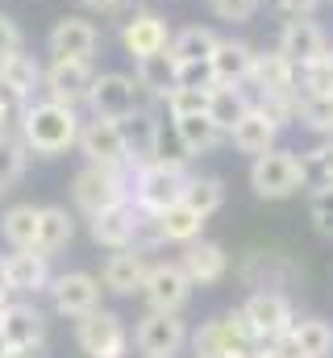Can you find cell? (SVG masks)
Segmentation results:
<instances>
[{"label": "cell", "instance_id": "7a4b0ae2", "mask_svg": "<svg viewBox=\"0 0 333 358\" xmlns=\"http://www.w3.org/2000/svg\"><path fill=\"white\" fill-rule=\"evenodd\" d=\"M262 342H258V334L250 329L246 313L238 308V313H225V317H217V321H204L200 329H196V338H192V350L196 358H254Z\"/></svg>", "mask_w": 333, "mask_h": 358}, {"label": "cell", "instance_id": "5bb4252c", "mask_svg": "<svg viewBox=\"0 0 333 358\" xmlns=\"http://www.w3.org/2000/svg\"><path fill=\"white\" fill-rule=\"evenodd\" d=\"M121 138H125V167H146L159 159V142H163V121L142 104L138 113H129L121 121Z\"/></svg>", "mask_w": 333, "mask_h": 358}, {"label": "cell", "instance_id": "d590c367", "mask_svg": "<svg viewBox=\"0 0 333 358\" xmlns=\"http://www.w3.org/2000/svg\"><path fill=\"white\" fill-rule=\"evenodd\" d=\"M296 121L321 138H333V96H296Z\"/></svg>", "mask_w": 333, "mask_h": 358}, {"label": "cell", "instance_id": "52a82bcc", "mask_svg": "<svg viewBox=\"0 0 333 358\" xmlns=\"http://www.w3.org/2000/svg\"><path fill=\"white\" fill-rule=\"evenodd\" d=\"M96 80L92 59H50L42 63V96L63 100V104H87V92Z\"/></svg>", "mask_w": 333, "mask_h": 358}, {"label": "cell", "instance_id": "4fadbf2b", "mask_svg": "<svg viewBox=\"0 0 333 358\" xmlns=\"http://www.w3.org/2000/svg\"><path fill=\"white\" fill-rule=\"evenodd\" d=\"M242 313H246L250 329L258 334V342H279L288 329H292V304H288V296L283 292H254L246 304H242Z\"/></svg>", "mask_w": 333, "mask_h": 358}, {"label": "cell", "instance_id": "d6a6232c", "mask_svg": "<svg viewBox=\"0 0 333 358\" xmlns=\"http://www.w3.org/2000/svg\"><path fill=\"white\" fill-rule=\"evenodd\" d=\"M0 80L17 92V96L38 100V92H42V63H38L34 55L17 50V55H8V59L0 63Z\"/></svg>", "mask_w": 333, "mask_h": 358}, {"label": "cell", "instance_id": "1f68e13d", "mask_svg": "<svg viewBox=\"0 0 333 358\" xmlns=\"http://www.w3.org/2000/svg\"><path fill=\"white\" fill-rule=\"evenodd\" d=\"M204 221H208V217H200V213H196V208H187L183 200H179V204H171V208H163V213H155L159 238H163V242H183V246L200 238Z\"/></svg>", "mask_w": 333, "mask_h": 358}, {"label": "cell", "instance_id": "d6986e66", "mask_svg": "<svg viewBox=\"0 0 333 358\" xmlns=\"http://www.w3.org/2000/svg\"><path fill=\"white\" fill-rule=\"evenodd\" d=\"M296 80H300V67L279 55V50H254V67H250V80L254 96H296Z\"/></svg>", "mask_w": 333, "mask_h": 358}, {"label": "cell", "instance_id": "ab89813d", "mask_svg": "<svg viewBox=\"0 0 333 358\" xmlns=\"http://www.w3.org/2000/svg\"><path fill=\"white\" fill-rule=\"evenodd\" d=\"M309 217H313V225H317L321 238H333V183L313 187V196H309Z\"/></svg>", "mask_w": 333, "mask_h": 358}, {"label": "cell", "instance_id": "8fae6325", "mask_svg": "<svg viewBox=\"0 0 333 358\" xmlns=\"http://www.w3.org/2000/svg\"><path fill=\"white\" fill-rule=\"evenodd\" d=\"M0 279L17 296H38V292L50 287V259L34 246L29 250H8L0 259Z\"/></svg>", "mask_w": 333, "mask_h": 358}, {"label": "cell", "instance_id": "4316f807", "mask_svg": "<svg viewBox=\"0 0 333 358\" xmlns=\"http://www.w3.org/2000/svg\"><path fill=\"white\" fill-rule=\"evenodd\" d=\"M175 76H179V59L171 50H155V55L134 59V80L142 84L146 96H155V100H166L175 92Z\"/></svg>", "mask_w": 333, "mask_h": 358}, {"label": "cell", "instance_id": "f546056e", "mask_svg": "<svg viewBox=\"0 0 333 358\" xmlns=\"http://www.w3.org/2000/svg\"><path fill=\"white\" fill-rule=\"evenodd\" d=\"M250 108H254V96L246 92V84H217V88L208 92V117L225 134L246 117Z\"/></svg>", "mask_w": 333, "mask_h": 358}, {"label": "cell", "instance_id": "5b68a950", "mask_svg": "<svg viewBox=\"0 0 333 358\" xmlns=\"http://www.w3.org/2000/svg\"><path fill=\"white\" fill-rule=\"evenodd\" d=\"M142 84L125 71H96L92 92H87V108L92 117H104V121H125L129 113L142 108Z\"/></svg>", "mask_w": 333, "mask_h": 358}, {"label": "cell", "instance_id": "484cf974", "mask_svg": "<svg viewBox=\"0 0 333 358\" xmlns=\"http://www.w3.org/2000/svg\"><path fill=\"white\" fill-rule=\"evenodd\" d=\"M171 129L183 146L187 159H200V155H213L221 142H225V129L213 125L208 113H192V117H171Z\"/></svg>", "mask_w": 333, "mask_h": 358}, {"label": "cell", "instance_id": "d4e9b609", "mask_svg": "<svg viewBox=\"0 0 333 358\" xmlns=\"http://www.w3.org/2000/svg\"><path fill=\"white\" fill-rule=\"evenodd\" d=\"M179 267H183V275H187L192 283L208 287V283L225 279V271H229V255H225L217 242H204V238H196V242H187V250H183Z\"/></svg>", "mask_w": 333, "mask_h": 358}, {"label": "cell", "instance_id": "e575fe53", "mask_svg": "<svg viewBox=\"0 0 333 358\" xmlns=\"http://www.w3.org/2000/svg\"><path fill=\"white\" fill-rule=\"evenodd\" d=\"M183 204L196 208L200 217H213L221 204H225V187L217 176H187V187H183Z\"/></svg>", "mask_w": 333, "mask_h": 358}, {"label": "cell", "instance_id": "f1b7e54d", "mask_svg": "<svg viewBox=\"0 0 333 358\" xmlns=\"http://www.w3.org/2000/svg\"><path fill=\"white\" fill-rule=\"evenodd\" d=\"M71 238H76V217L63 204H46L38 213V242H34V250H42L46 259H55L59 250L71 246Z\"/></svg>", "mask_w": 333, "mask_h": 358}, {"label": "cell", "instance_id": "8d00e7d4", "mask_svg": "<svg viewBox=\"0 0 333 358\" xmlns=\"http://www.w3.org/2000/svg\"><path fill=\"white\" fill-rule=\"evenodd\" d=\"M25 163H29V150L17 134H0V192H8L17 179L25 176Z\"/></svg>", "mask_w": 333, "mask_h": 358}, {"label": "cell", "instance_id": "6da1fadb", "mask_svg": "<svg viewBox=\"0 0 333 358\" xmlns=\"http://www.w3.org/2000/svg\"><path fill=\"white\" fill-rule=\"evenodd\" d=\"M80 108L76 104H63V100H50V96H38L25 104V113L17 117V138L25 142L29 155L38 159H59L76 146L80 138Z\"/></svg>", "mask_w": 333, "mask_h": 358}, {"label": "cell", "instance_id": "44dd1931", "mask_svg": "<svg viewBox=\"0 0 333 358\" xmlns=\"http://www.w3.org/2000/svg\"><path fill=\"white\" fill-rule=\"evenodd\" d=\"M325 29L313 21V17H288L283 21V29H279V42H275V50L279 55H288L296 67H309V63H317L321 55H325Z\"/></svg>", "mask_w": 333, "mask_h": 358}, {"label": "cell", "instance_id": "cb8c5ba5", "mask_svg": "<svg viewBox=\"0 0 333 358\" xmlns=\"http://www.w3.org/2000/svg\"><path fill=\"white\" fill-rule=\"evenodd\" d=\"M225 138L234 142V150H238V155H250V159H254V155H267V150L279 142V125H275L258 104H254V108H250V113L234 125V129H229V134H225Z\"/></svg>", "mask_w": 333, "mask_h": 358}, {"label": "cell", "instance_id": "f907efd6", "mask_svg": "<svg viewBox=\"0 0 333 358\" xmlns=\"http://www.w3.org/2000/svg\"><path fill=\"white\" fill-rule=\"evenodd\" d=\"M4 129H8V121H4V117H0V134H4Z\"/></svg>", "mask_w": 333, "mask_h": 358}, {"label": "cell", "instance_id": "f35d334b", "mask_svg": "<svg viewBox=\"0 0 333 358\" xmlns=\"http://www.w3.org/2000/svg\"><path fill=\"white\" fill-rule=\"evenodd\" d=\"M166 117H192V113H208V92L204 88H175L163 100Z\"/></svg>", "mask_w": 333, "mask_h": 358}, {"label": "cell", "instance_id": "7c38bea8", "mask_svg": "<svg viewBox=\"0 0 333 358\" xmlns=\"http://www.w3.org/2000/svg\"><path fill=\"white\" fill-rule=\"evenodd\" d=\"M134 342H138V350L146 358H171V355H179V346L187 342V329H183L179 313H159V308H150V313L138 321Z\"/></svg>", "mask_w": 333, "mask_h": 358}, {"label": "cell", "instance_id": "9a60e30c", "mask_svg": "<svg viewBox=\"0 0 333 358\" xmlns=\"http://www.w3.org/2000/svg\"><path fill=\"white\" fill-rule=\"evenodd\" d=\"M76 146H80V155L87 159V163H100V167H125V138H121V121H104V117L83 121Z\"/></svg>", "mask_w": 333, "mask_h": 358}, {"label": "cell", "instance_id": "681fc988", "mask_svg": "<svg viewBox=\"0 0 333 358\" xmlns=\"http://www.w3.org/2000/svg\"><path fill=\"white\" fill-rule=\"evenodd\" d=\"M321 59H325V67L333 71V46H325V55H321Z\"/></svg>", "mask_w": 333, "mask_h": 358}, {"label": "cell", "instance_id": "f6af8a7d", "mask_svg": "<svg viewBox=\"0 0 333 358\" xmlns=\"http://www.w3.org/2000/svg\"><path fill=\"white\" fill-rule=\"evenodd\" d=\"M317 4H321V0H275V8L288 13V17H313Z\"/></svg>", "mask_w": 333, "mask_h": 358}, {"label": "cell", "instance_id": "b9f144b4", "mask_svg": "<svg viewBox=\"0 0 333 358\" xmlns=\"http://www.w3.org/2000/svg\"><path fill=\"white\" fill-rule=\"evenodd\" d=\"M208 8H213V17H221L229 25H242L262 8V0H208Z\"/></svg>", "mask_w": 333, "mask_h": 358}, {"label": "cell", "instance_id": "836d02e7", "mask_svg": "<svg viewBox=\"0 0 333 358\" xmlns=\"http://www.w3.org/2000/svg\"><path fill=\"white\" fill-rule=\"evenodd\" d=\"M217 29H208V25H183V29H175L171 34V55L179 59V63H196V59H208L213 50H217Z\"/></svg>", "mask_w": 333, "mask_h": 358}, {"label": "cell", "instance_id": "bcb514c9", "mask_svg": "<svg viewBox=\"0 0 333 358\" xmlns=\"http://www.w3.org/2000/svg\"><path fill=\"white\" fill-rule=\"evenodd\" d=\"M83 8H92V13H117L125 0H80Z\"/></svg>", "mask_w": 333, "mask_h": 358}, {"label": "cell", "instance_id": "ac0fdd59", "mask_svg": "<svg viewBox=\"0 0 333 358\" xmlns=\"http://www.w3.org/2000/svg\"><path fill=\"white\" fill-rule=\"evenodd\" d=\"M42 338H46L42 313L25 300H8V308L0 313V346L4 350H38Z\"/></svg>", "mask_w": 333, "mask_h": 358}, {"label": "cell", "instance_id": "7bdbcfd3", "mask_svg": "<svg viewBox=\"0 0 333 358\" xmlns=\"http://www.w3.org/2000/svg\"><path fill=\"white\" fill-rule=\"evenodd\" d=\"M17 50H25V46H21V29H17V21H13L8 13H0V63H4L8 55H17Z\"/></svg>", "mask_w": 333, "mask_h": 358}, {"label": "cell", "instance_id": "60d3db41", "mask_svg": "<svg viewBox=\"0 0 333 358\" xmlns=\"http://www.w3.org/2000/svg\"><path fill=\"white\" fill-rule=\"evenodd\" d=\"M175 88H217V76H213V63L208 59H196V63H179V76H175Z\"/></svg>", "mask_w": 333, "mask_h": 358}, {"label": "cell", "instance_id": "ee69618b", "mask_svg": "<svg viewBox=\"0 0 333 358\" xmlns=\"http://www.w3.org/2000/svg\"><path fill=\"white\" fill-rule=\"evenodd\" d=\"M25 104H29L25 96H17V92H13L8 84H4V80H0V117H4L8 125H13V121H17V117L25 113Z\"/></svg>", "mask_w": 333, "mask_h": 358}, {"label": "cell", "instance_id": "2e32d148", "mask_svg": "<svg viewBox=\"0 0 333 358\" xmlns=\"http://www.w3.org/2000/svg\"><path fill=\"white\" fill-rule=\"evenodd\" d=\"M142 296L159 313H179L187 304V296H192V279L183 275L179 263H155L142 279Z\"/></svg>", "mask_w": 333, "mask_h": 358}, {"label": "cell", "instance_id": "30bf717a", "mask_svg": "<svg viewBox=\"0 0 333 358\" xmlns=\"http://www.w3.org/2000/svg\"><path fill=\"white\" fill-rule=\"evenodd\" d=\"M100 50V25L87 17H59L46 34V55L50 59H92Z\"/></svg>", "mask_w": 333, "mask_h": 358}, {"label": "cell", "instance_id": "e0dca14e", "mask_svg": "<svg viewBox=\"0 0 333 358\" xmlns=\"http://www.w3.org/2000/svg\"><path fill=\"white\" fill-rule=\"evenodd\" d=\"M121 46H125L129 59L166 50V46H171V25H166V17L150 13V8H134V13L121 21Z\"/></svg>", "mask_w": 333, "mask_h": 358}, {"label": "cell", "instance_id": "3957f363", "mask_svg": "<svg viewBox=\"0 0 333 358\" xmlns=\"http://www.w3.org/2000/svg\"><path fill=\"white\" fill-rule=\"evenodd\" d=\"M250 187L262 200H288V196H296L304 187L300 155L283 150V146H271L267 155H254V163H250Z\"/></svg>", "mask_w": 333, "mask_h": 358}, {"label": "cell", "instance_id": "7402d4cb", "mask_svg": "<svg viewBox=\"0 0 333 358\" xmlns=\"http://www.w3.org/2000/svg\"><path fill=\"white\" fill-rule=\"evenodd\" d=\"M279 346L292 358H330L333 355V325L321 317L292 321V329L279 338Z\"/></svg>", "mask_w": 333, "mask_h": 358}, {"label": "cell", "instance_id": "7dc6e473", "mask_svg": "<svg viewBox=\"0 0 333 358\" xmlns=\"http://www.w3.org/2000/svg\"><path fill=\"white\" fill-rule=\"evenodd\" d=\"M254 358H292V355H288V350H283V346L275 342L271 350H254Z\"/></svg>", "mask_w": 333, "mask_h": 358}, {"label": "cell", "instance_id": "9c48e42d", "mask_svg": "<svg viewBox=\"0 0 333 358\" xmlns=\"http://www.w3.org/2000/svg\"><path fill=\"white\" fill-rule=\"evenodd\" d=\"M76 338H80V350L87 358H125V350H129L125 325H121V317L108 313V308H92L87 317H80Z\"/></svg>", "mask_w": 333, "mask_h": 358}, {"label": "cell", "instance_id": "ffe728a7", "mask_svg": "<svg viewBox=\"0 0 333 358\" xmlns=\"http://www.w3.org/2000/svg\"><path fill=\"white\" fill-rule=\"evenodd\" d=\"M46 292L55 296V308H59L63 317H76V321L87 317L92 308H100V279L87 275V271H67V275L50 279Z\"/></svg>", "mask_w": 333, "mask_h": 358}, {"label": "cell", "instance_id": "816d5d0a", "mask_svg": "<svg viewBox=\"0 0 333 358\" xmlns=\"http://www.w3.org/2000/svg\"><path fill=\"white\" fill-rule=\"evenodd\" d=\"M0 355H4V346H0Z\"/></svg>", "mask_w": 333, "mask_h": 358}, {"label": "cell", "instance_id": "8992f818", "mask_svg": "<svg viewBox=\"0 0 333 358\" xmlns=\"http://www.w3.org/2000/svg\"><path fill=\"white\" fill-rule=\"evenodd\" d=\"M71 200L83 217H96L100 208L125 200V179L121 167H100V163H87L80 176L71 179Z\"/></svg>", "mask_w": 333, "mask_h": 358}, {"label": "cell", "instance_id": "83f0119b", "mask_svg": "<svg viewBox=\"0 0 333 358\" xmlns=\"http://www.w3.org/2000/svg\"><path fill=\"white\" fill-rule=\"evenodd\" d=\"M208 63H213L217 84H246L250 67H254V46L242 38H221L217 50L208 55Z\"/></svg>", "mask_w": 333, "mask_h": 358}, {"label": "cell", "instance_id": "ba28073f", "mask_svg": "<svg viewBox=\"0 0 333 358\" xmlns=\"http://www.w3.org/2000/svg\"><path fill=\"white\" fill-rule=\"evenodd\" d=\"M142 208L125 196L108 208H100L96 217H87V229H92V242L104 246V250H125V246H138V225H142Z\"/></svg>", "mask_w": 333, "mask_h": 358}, {"label": "cell", "instance_id": "74e56055", "mask_svg": "<svg viewBox=\"0 0 333 358\" xmlns=\"http://www.w3.org/2000/svg\"><path fill=\"white\" fill-rule=\"evenodd\" d=\"M300 167H304V187H325L333 183V138L317 142L313 150L300 155Z\"/></svg>", "mask_w": 333, "mask_h": 358}, {"label": "cell", "instance_id": "c3c4849f", "mask_svg": "<svg viewBox=\"0 0 333 358\" xmlns=\"http://www.w3.org/2000/svg\"><path fill=\"white\" fill-rule=\"evenodd\" d=\"M8 296H13V292H8V287H4V279H0V313L8 308Z\"/></svg>", "mask_w": 333, "mask_h": 358}, {"label": "cell", "instance_id": "277c9868", "mask_svg": "<svg viewBox=\"0 0 333 358\" xmlns=\"http://www.w3.org/2000/svg\"><path fill=\"white\" fill-rule=\"evenodd\" d=\"M183 187H187V171L179 163L155 159V163L134 171V204L155 217V213H163V208L183 200Z\"/></svg>", "mask_w": 333, "mask_h": 358}, {"label": "cell", "instance_id": "603a6c76", "mask_svg": "<svg viewBox=\"0 0 333 358\" xmlns=\"http://www.w3.org/2000/svg\"><path fill=\"white\" fill-rule=\"evenodd\" d=\"M146 271L150 267H146L142 250H138V246H125V250L108 255V263L100 271V287H108V292H117V296H134V292H142Z\"/></svg>", "mask_w": 333, "mask_h": 358}, {"label": "cell", "instance_id": "4dcf8cb0", "mask_svg": "<svg viewBox=\"0 0 333 358\" xmlns=\"http://www.w3.org/2000/svg\"><path fill=\"white\" fill-rule=\"evenodd\" d=\"M38 213L42 204H13L0 213V238L8 250H29L38 242Z\"/></svg>", "mask_w": 333, "mask_h": 358}]
</instances>
